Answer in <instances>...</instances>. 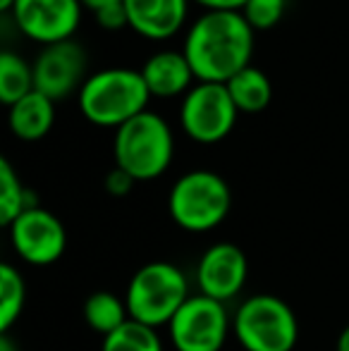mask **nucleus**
<instances>
[{
	"instance_id": "7ed1b4c3",
	"label": "nucleus",
	"mask_w": 349,
	"mask_h": 351,
	"mask_svg": "<svg viewBox=\"0 0 349 351\" xmlns=\"http://www.w3.org/2000/svg\"><path fill=\"white\" fill-rule=\"evenodd\" d=\"M112 153L115 165L136 182L158 180L175 156L173 130L158 112L146 110L115 130Z\"/></svg>"
},
{
	"instance_id": "a211bd4d",
	"label": "nucleus",
	"mask_w": 349,
	"mask_h": 351,
	"mask_svg": "<svg viewBox=\"0 0 349 351\" xmlns=\"http://www.w3.org/2000/svg\"><path fill=\"white\" fill-rule=\"evenodd\" d=\"M34 91V67L14 51L0 53V101L14 106Z\"/></svg>"
},
{
	"instance_id": "aec40b11",
	"label": "nucleus",
	"mask_w": 349,
	"mask_h": 351,
	"mask_svg": "<svg viewBox=\"0 0 349 351\" xmlns=\"http://www.w3.org/2000/svg\"><path fill=\"white\" fill-rule=\"evenodd\" d=\"M27 299V285L17 268L10 263L0 265V332L8 335L19 320Z\"/></svg>"
},
{
	"instance_id": "b1692460",
	"label": "nucleus",
	"mask_w": 349,
	"mask_h": 351,
	"mask_svg": "<svg viewBox=\"0 0 349 351\" xmlns=\"http://www.w3.org/2000/svg\"><path fill=\"white\" fill-rule=\"evenodd\" d=\"M134 184H136L134 177L127 175V172L122 170V167H117V165L106 175V191L110 196H115V199H122V196H127Z\"/></svg>"
},
{
	"instance_id": "1a4fd4ad",
	"label": "nucleus",
	"mask_w": 349,
	"mask_h": 351,
	"mask_svg": "<svg viewBox=\"0 0 349 351\" xmlns=\"http://www.w3.org/2000/svg\"><path fill=\"white\" fill-rule=\"evenodd\" d=\"M10 14L19 34L43 48L72 41L84 8L80 0H17Z\"/></svg>"
},
{
	"instance_id": "9d476101",
	"label": "nucleus",
	"mask_w": 349,
	"mask_h": 351,
	"mask_svg": "<svg viewBox=\"0 0 349 351\" xmlns=\"http://www.w3.org/2000/svg\"><path fill=\"white\" fill-rule=\"evenodd\" d=\"M34 67V91L43 93L51 101H65L72 93H80L88 79L86 74V53L80 43L72 41L43 46Z\"/></svg>"
},
{
	"instance_id": "423d86ee",
	"label": "nucleus",
	"mask_w": 349,
	"mask_h": 351,
	"mask_svg": "<svg viewBox=\"0 0 349 351\" xmlns=\"http://www.w3.org/2000/svg\"><path fill=\"white\" fill-rule=\"evenodd\" d=\"M232 332L244 351H292L299 339V320L280 296L254 294L234 311Z\"/></svg>"
},
{
	"instance_id": "20e7f679",
	"label": "nucleus",
	"mask_w": 349,
	"mask_h": 351,
	"mask_svg": "<svg viewBox=\"0 0 349 351\" xmlns=\"http://www.w3.org/2000/svg\"><path fill=\"white\" fill-rule=\"evenodd\" d=\"M189 296L186 275L168 261H154L132 275L125 301L132 320L160 328L170 325Z\"/></svg>"
},
{
	"instance_id": "f03ea898",
	"label": "nucleus",
	"mask_w": 349,
	"mask_h": 351,
	"mask_svg": "<svg viewBox=\"0 0 349 351\" xmlns=\"http://www.w3.org/2000/svg\"><path fill=\"white\" fill-rule=\"evenodd\" d=\"M80 110L91 125L120 130L136 115L149 110L151 93L139 70L106 67L88 74L77 93Z\"/></svg>"
},
{
	"instance_id": "9b49d317",
	"label": "nucleus",
	"mask_w": 349,
	"mask_h": 351,
	"mask_svg": "<svg viewBox=\"0 0 349 351\" xmlns=\"http://www.w3.org/2000/svg\"><path fill=\"white\" fill-rule=\"evenodd\" d=\"M8 230L14 251L29 265H51L65 254V225L58 220V215H53L41 206L24 210Z\"/></svg>"
},
{
	"instance_id": "ddd939ff",
	"label": "nucleus",
	"mask_w": 349,
	"mask_h": 351,
	"mask_svg": "<svg viewBox=\"0 0 349 351\" xmlns=\"http://www.w3.org/2000/svg\"><path fill=\"white\" fill-rule=\"evenodd\" d=\"M191 0H125L130 29L146 41H168L186 24Z\"/></svg>"
},
{
	"instance_id": "f3484780",
	"label": "nucleus",
	"mask_w": 349,
	"mask_h": 351,
	"mask_svg": "<svg viewBox=\"0 0 349 351\" xmlns=\"http://www.w3.org/2000/svg\"><path fill=\"white\" fill-rule=\"evenodd\" d=\"M84 320L93 332L108 337L130 320L127 301L110 291H93L84 304Z\"/></svg>"
},
{
	"instance_id": "6e6552de",
	"label": "nucleus",
	"mask_w": 349,
	"mask_h": 351,
	"mask_svg": "<svg viewBox=\"0 0 349 351\" xmlns=\"http://www.w3.org/2000/svg\"><path fill=\"white\" fill-rule=\"evenodd\" d=\"M168 328L177 351H220L230 335V315L220 301L191 294Z\"/></svg>"
},
{
	"instance_id": "2eb2a0df",
	"label": "nucleus",
	"mask_w": 349,
	"mask_h": 351,
	"mask_svg": "<svg viewBox=\"0 0 349 351\" xmlns=\"http://www.w3.org/2000/svg\"><path fill=\"white\" fill-rule=\"evenodd\" d=\"M53 125H56V101L38 91H32L8 110L10 132L22 141L43 139L53 130Z\"/></svg>"
},
{
	"instance_id": "cd10ccee",
	"label": "nucleus",
	"mask_w": 349,
	"mask_h": 351,
	"mask_svg": "<svg viewBox=\"0 0 349 351\" xmlns=\"http://www.w3.org/2000/svg\"><path fill=\"white\" fill-rule=\"evenodd\" d=\"M17 347H14V342L12 339L8 337V335H3V337H0V351H14Z\"/></svg>"
},
{
	"instance_id": "39448f33",
	"label": "nucleus",
	"mask_w": 349,
	"mask_h": 351,
	"mask_svg": "<svg viewBox=\"0 0 349 351\" xmlns=\"http://www.w3.org/2000/svg\"><path fill=\"white\" fill-rule=\"evenodd\" d=\"M232 189L210 170H191L173 184L168 210L177 227L186 232H210L230 215Z\"/></svg>"
},
{
	"instance_id": "5701e85b",
	"label": "nucleus",
	"mask_w": 349,
	"mask_h": 351,
	"mask_svg": "<svg viewBox=\"0 0 349 351\" xmlns=\"http://www.w3.org/2000/svg\"><path fill=\"white\" fill-rule=\"evenodd\" d=\"M98 22V27L106 29V32H120V29L130 27V19H127V10L125 3L120 5H110V8L101 10V12L93 14Z\"/></svg>"
},
{
	"instance_id": "f257e3e1",
	"label": "nucleus",
	"mask_w": 349,
	"mask_h": 351,
	"mask_svg": "<svg viewBox=\"0 0 349 351\" xmlns=\"http://www.w3.org/2000/svg\"><path fill=\"white\" fill-rule=\"evenodd\" d=\"M254 36L256 32L242 12H204L186 29L182 53L196 82L228 84L252 65Z\"/></svg>"
},
{
	"instance_id": "c85d7f7f",
	"label": "nucleus",
	"mask_w": 349,
	"mask_h": 351,
	"mask_svg": "<svg viewBox=\"0 0 349 351\" xmlns=\"http://www.w3.org/2000/svg\"><path fill=\"white\" fill-rule=\"evenodd\" d=\"M17 5V0H0V10H3L5 14H10L12 12V8Z\"/></svg>"
},
{
	"instance_id": "393cba45",
	"label": "nucleus",
	"mask_w": 349,
	"mask_h": 351,
	"mask_svg": "<svg viewBox=\"0 0 349 351\" xmlns=\"http://www.w3.org/2000/svg\"><path fill=\"white\" fill-rule=\"evenodd\" d=\"M191 3L201 5L206 12H242L247 0H191Z\"/></svg>"
},
{
	"instance_id": "0eeeda50",
	"label": "nucleus",
	"mask_w": 349,
	"mask_h": 351,
	"mask_svg": "<svg viewBox=\"0 0 349 351\" xmlns=\"http://www.w3.org/2000/svg\"><path fill=\"white\" fill-rule=\"evenodd\" d=\"M239 110L234 106L225 84L196 82L191 91L182 98L180 127L191 141L210 143L223 141L237 125Z\"/></svg>"
},
{
	"instance_id": "dca6fc26",
	"label": "nucleus",
	"mask_w": 349,
	"mask_h": 351,
	"mask_svg": "<svg viewBox=\"0 0 349 351\" xmlns=\"http://www.w3.org/2000/svg\"><path fill=\"white\" fill-rule=\"evenodd\" d=\"M225 86H228L237 110L247 112V115L263 112L270 106V101H273V84H270L268 74L254 65L234 74Z\"/></svg>"
},
{
	"instance_id": "f8f14e48",
	"label": "nucleus",
	"mask_w": 349,
	"mask_h": 351,
	"mask_svg": "<svg viewBox=\"0 0 349 351\" xmlns=\"http://www.w3.org/2000/svg\"><path fill=\"white\" fill-rule=\"evenodd\" d=\"M249 278L247 254L237 244L218 241L208 246L196 265V287L199 294L220 304L234 299L244 289Z\"/></svg>"
},
{
	"instance_id": "412c9836",
	"label": "nucleus",
	"mask_w": 349,
	"mask_h": 351,
	"mask_svg": "<svg viewBox=\"0 0 349 351\" xmlns=\"http://www.w3.org/2000/svg\"><path fill=\"white\" fill-rule=\"evenodd\" d=\"M101 351H163V344L156 328L130 318L122 328L103 337Z\"/></svg>"
},
{
	"instance_id": "bb28decb",
	"label": "nucleus",
	"mask_w": 349,
	"mask_h": 351,
	"mask_svg": "<svg viewBox=\"0 0 349 351\" xmlns=\"http://www.w3.org/2000/svg\"><path fill=\"white\" fill-rule=\"evenodd\" d=\"M335 351H349V325L340 332V337H337Z\"/></svg>"
},
{
	"instance_id": "4468645a",
	"label": "nucleus",
	"mask_w": 349,
	"mask_h": 351,
	"mask_svg": "<svg viewBox=\"0 0 349 351\" xmlns=\"http://www.w3.org/2000/svg\"><path fill=\"white\" fill-rule=\"evenodd\" d=\"M139 72L151 98H184L196 82L194 70L182 51L154 53Z\"/></svg>"
},
{
	"instance_id": "4be33fe9",
	"label": "nucleus",
	"mask_w": 349,
	"mask_h": 351,
	"mask_svg": "<svg viewBox=\"0 0 349 351\" xmlns=\"http://www.w3.org/2000/svg\"><path fill=\"white\" fill-rule=\"evenodd\" d=\"M287 0H247L242 14L254 32H268L285 17Z\"/></svg>"
},
{
	"instance_id": "a878e982",
	"label": "nucleus",
	"mask_w": 349,
	"mask_h": 351,
	"mask_svg": "<svg viewBox=\"0 0 349 351\" xmlns=\"http://www.w3.org/2000/svg\"><path fill=\"white\" fill-rule=\"evenodd\" d=\"M80 3H82V8H84V10H91V12L96 14V12H101V10L110 8V5L125 3V0H80Z\"/></svg>"
},
{
	"instance_id": "6ab92c4d",
	"label": "nucleus",
	"mask_w": 349,
	"mask_h": 351,
	"mask_svg": "<svg viewBox=\"0 0 349 351\" xmlns=\"http://www.w3.org/2000/svg\"><path fill=\"white\" fill-rule=\"evenodd\" d=\"M38 206L32 201V191L22 184L8 158H0V222L10 227L24 210Z\"/></svg>"
}]
</instances>
